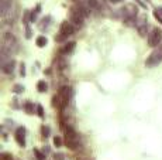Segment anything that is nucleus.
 I'll return each instance as SVG.
<instances>
[{
  "label": "nucleus",
  "mask_w": 162,
  "mask_h": 160,
  "mask_svg": "<svg viewBox=\"0 0 162 160\" xmlns=\"http://www.w3.org/2000/svg\"><path fill=\"white\" fill-rule=\"evenodd\" d=\"M75 46H76L75 41H70V43L65 44V46L61 48V54H69V52H72L74 51V48H75Z\"/></svg>",
  "instance_id": "obj_11"
},
{
  "label": "nucleus",
  "mask_w": 162,
  "mask_h": 160,
  "mask_svg": "<svg viewBox=\"0 0 162 160\" xmlns=\"http://www.w3.org/2000/svg\"><path fill=\"white\" fill-rule=\"evenodd\" d=\"M37 88H38V92H45V91L48 90V85H47L45 81H40V82L37 84Z\"/></svg>",
  "instance_id": "obj_15"
},
{
  "label": "nucleus",
  "mask_w": 162,
  "mask_h": 160,
  "mask_svg": "<svg viewBox=\"0 0 162 160\" xmlns=\"http://www.w3.org/2000/svg\"><path fill=\"white\" fill-rule=\"evenodd\" d=\"M24 109H25V112H27L28 115L34 114V105L31 104V102H25V104H24Z\"/></svg>",
  "instance_id": "obj_16"
},
{
  "label": "nucleus",
  "mask_w": 162,
  "mask_h": 160,
  "mask_svg": "<svg viewBox=\"0 0 162 160\" xmlns=\"http://www.w3.org/2000/svg\"><path fill=\"white\" fill-rule=\"evenodd\" d=\"M35 43H37V46L40 47V48H43V47H45L47 44H48V40H47V37H44V36H40V37H37Z\"/></svg>",
  "instance_id": "obj_13"
},
{
  "label": "nucleus",
  "mask_w": 162,
  "mask_h": 160,
  "mask_svg": "<svg viewBox=\"0 0 162 160\" xmlns=\"http://www.w3.org/2000/svg\"><path fill=\"white\" fill-rule=\"evenodd\" d=\"M2 50H6L10 56L14 54V52L19 51V43L16 40V37L13 34L6 33L3 36V43H2Z\"/></svg>",
  "instance_id": "obj_2"
},
{
  "label": "nucleus",
  "mask_w": 162,
  "mask_h": 160,
  "mask_svg": "<svg viewBox=\"0 0 162 160\" xmlns=\"http://www.w3.org/2000/svg\"><path fill=\"white\" fill-rule=\"evenodd\" d=\"M74 31H75L74 26L70 24V23H68V22H64L61 24V28H59V34L55 37V41L61 43V41L66 40L69 36H72V34H74Z\"/></svg>",
  "instance_id": "obj_3"
},
{
  "label": "nucleus",
  "mask_w": 162,
  "mask_h": 160,
  "mask_svg": "<svg viewBox=\"0 0 162 160\" xmlns=\"http://www.w3.org/2000/svg\"><path fill=\"white\" fill-rule=\"evenodd\" d=\"M37 115L40 118H44V109H43V106H41V105H37Z\"/></svg>",
  "instance_id": "obj_23"
},
{
  "label": "nucleus",
  "mask_w": 162,
  "mask_h": 160,
  "mask_svg": "<svg viewBox=\"0 0 162 160\" xmlns=\"http://www.w3.org/2000/svg\"><path fill=\"white\" fill-rule=\"evenodd\" d=\"M86 3H88V6L90 7L92 10H99L100 9V3H99L97 0H86Z\"/></svg>",
  "instance_id": "obj_12"
},
{
  "label": "nucleus",
  "mask_w": 162,
  "mask_h": 160,
  "mask_svg": "<svg viewBox=\"0 0 162 160\" xmlns=\"http://www.w3.org/2000/svg\"><path fill=\"white\" fill-rule=\"evenodd\" d=\"M155 10H156V12H158V13H159V14H161V16H162V7H156V9H155Z\"/></svg>",
  "instance_id": "obj_29"
},
{
  "label": "nucleus",
  "mask_w": 162,
  "mask_h": 160,
  "mask_svg": "<svg viewBox=\"0 0 162 160\" xmlns=\"http://www.w3.org/2000/svg\"><path fill=\"white\" fill-rule=\"evenodd\" d=\"M54 145H55L56 148H59V146L62 145V139L59 138V136H55V138H54Z\"/></svg>",
  "instance_id": "obj_22"
},
{
  "label": "nucleus",
  "mask_w": 162,
  "mask_h": 160,
  "mask_svg": "<svg viewBox=\"0 0 162 160\" xmlns=\"http://www.w3.org/2000/svg\"><path fill=\"white\" fill-rule=\"evenodd\" d=\"M109 2H110V3H120L121 0H109Z\"/></svg>",
  "instance_id": "obj_30"
},
{
  "label": "nucleus",
  "mask_w": 162,
  "mask_h": 160,
  "mask_svg": "<svg viewBox=\"0 0 162 160\" xmlns=\"http://www.w3.org/2000/svg\"><path fill=\"white\" fill-rule=\"evenodd\" d=\"M23 91H24V86H23V85H20V84L14 85V88H13V92H16V94H21Z\"/></svg>",
  "instance_id": "obj_19"
},
{
  "label": "nucleus",
  "mask_w": 162,
  "mask_h": 160,
  "mask_svg": "<svg viewBox=\"0 0 162 160\" xmlns=\"http://www.w3.org/2000/svg\"><path fill=\"white\" fill-rule=\"evenodd\" d=\"M9 12H11V0H0V14H2V17L4 19Z\"/></svg>",
  "instance_id": "obj_7"
},
{
  "label": "nucleus",
  "mask_w": 162,
  "mask_h": 160,
  "mask_svg": "<svg viewBox=\"0 0 162 160\" xmlns=\"http://www.w3.org/2000/svg\"><path fill=\"white\" fill-rule=\"evenodd\" d=\"M162 41V33L159 28H152L148 34V44L151 47H158V44Z\"/></svg>",
  "instance_id": "obj_5"
},
{
  "label": "nucleus",
  "mask_w": 162,
  "mask_h": 160,
  "mask_svg": "<svg viewBox=\"0 0 162 160\" xmlns=\"http://www.w3.org/2000/svg\"><path fill=\"white\" fill-rule=\"evenodd\" d=\"M40 12H41V4H37V7L31 12V22H34V20L37 19V16L40 14Z\"/></svg>",
  "instance_id": "obj_14"
},
{
  "label": "nucleus",
  "mask_w": 162,
  "mask_h": 160,
  "mask_svg": "<svg viewBox=\"0 0 162 160\" xmlns=\"http://www.w3.org/2000/svg\"><path fill=\"white\" fill-rule=\"evenodd\" d=\"M65 145L70 149V150H75L79 146V140H78V136H65Z\"/></svg>",
  "instance_id": "obj_9"
},
{
  "label": "nucleus",
  "mask_w": 162,
  "mask_h": 160,
  "mask_svg": "<svg viewBox=\"0 0 162 160\" xmlns=\"http://www.w3.org/2000/svg\"><path fill=\"white\" fill-rule=\"evenodd\" d=\"M25 37H27V38L31 37V30H30V27H28V26H25Z\"/></svg>",
  "instance_id": "obj_26"
},
{
  "label": "nucleus",
  "mask_w": 162,
  "mask_h": 160,
  "mask_svg": "<svg viewBox=\"0 0 162 160\" xmlns=\"http://www.w3.org/2000/svg\"><path fill=\"white\" fill-rule=\"evenodd\" d=\"M41 133H43L44 138H48L49 133H51V130H49L48 126H43V128H41Z\"/></svg>",
  "instance_id": "obj_20"
},
{
  "label": "nucleus",
  "mask_w": 162,
  "mask_h": 160,
  "mask_svg": "<svg viewBox=\"0 0 162 160\" xmlns=\"http://www.w3.org/2000/svg\"><path fill=\"white\" fill-rule=\"evenodd\" d=\"M16 142L21 148L25 146V129L24 128H17V130H16Z\"/></svg>",
  "instance_id": "obj_8"
},
{
  "label": "nucleus",
  "mask_w": 162,
  "mask_h": 160,
  "mask_svg": "<svg viewBox=\"0 0 162 160\" xmlns=\"http://www.w3.org/2000/svg\"><path fill=\"white\" fill-rule=\"evenodd\" d=\"M0 159L2 160H13V156L10 153H2L0 154Z\"/></svg>",
  "instance_id": "obj_21"
},
{
  "label": "nucleus",
  "mask_w": 162,
  "mask_h": 160,
  "mask_svg": "<svg viewBox=\"0 0 162 160\" xmlns=\"http://www.w3.org/2000/svg\"><path fill=\"white\" fill-rule=\"evenodd\" d=\"M161 62H162V50H161V47H158V48L154 50L150 54V57L145 61V65L147 67H156Z\"/></svg>",
  "instance_id": "obj_4"
},
{
  "label": "nucleus",
  "mask_w": 162,
  "mask_h": 160,
  "mask_svg": "<svg viewBox=\"0 0 162 160\" xmlns=\"http://www.w3.org/2000/svg\"><path fill=\"white\" fill-rule=\"evenodd\" d=\"M69 96H70V88L69 86H62L61 90H59L58 95H55L54 99H52L54 106H56L59 109H64L68 105V102H69Z\"/></svg>",
  "instance_id": "obj_1"
},
{
  "label": "nucleus",
  "mask_w": 162,
  "mask_h": 160,
  "mask_svg": "<svg viewBox=\"0 0 162 160\" xmlns=\"http://www.w3.org/2000/svg\"><path fill=\"white\" fill-rule=\"evenodd\" d=\"M20 74L21 75H25V70H24V65L21 64V70H20Z\"/></svg>",
  "instance_id": "obj_28"
},
{
  "label": "nucleus",
  "mask_w": 162,
  "mask_h": 160,
  "mask_svg": "<svg viewBox=\"0 0 162 160\" xmlns=\"http://www.w3.org/2000/svg\"><path fill=\"white\" fill-rule=\"evenodd\" d=\"M135 3H137V4H140V6L142 7V9H145V7H147V4H145V3H142L141 0H135Z\"/></svg>",
  "instance_id": "obj_27"
},
{
  "label": "nucleus",
  "mask_w": 162,
  "mask_h": 160,
  "mask_svg": "<svg viewBox=\"0 0 162 160\" xmlns=\"http://www.w3.org/2000/svg\"><path fill=\"white\" fill-rule=\"evenodd\" d=\"M135 27H137L138 33H140L141 37H145L147 36V28H148V20H147V16H141L140 19L137 20L135 23Z\"/></svg>",
  "instance_id": "obj_6"
},
{
  "label": "nucleus",
  "mask_w": 162,
  "mask_h": 160,
  "mask_svg": "<svg viewBox=\"0 0 162 160\" xmlns=\"http://www.w3.org/2000/svg\"><path fill=\"white\" fill-rule=\"evenodd\" d=\"M34 154L37 156V160H45V154H43L38 149H34Z\"/></svg>",
  "instance_id": "obj_18"
},
{
  "label": "nucleus",
  "mask_w": 162,
  "mask_h": 160,
  "mask_svg": "<svg viewBox=\"0 0 162 160\" xmlns=\"http://www.w3.org/2000/svg\"><path fill=\"white\" fill-rule=\"evenodd\" d=\"M49 22H51V17H49V16H47L45 19L41 20V24H40V28H41V30H44V28H45L49 24Z\"/></svg>",
  "instance_id": "obj_17"
},
{
  "label": "nucleus",
  "mask_w": 162,
  "mask_h": 160,
  "mask_svg": "<svg viewBox=\"0 0 162 160\" xmlns=\"http://www.w3.org/2000/svg\"><path fill=\"white\" fill-rule=\"evenodd\" d=\"M154 17H155V19H156V20H158V22H159V23H162V16H161V14H159V13H158V12H156V10H154Z\"/></svg>",
  "instance_id": "obj_24"
},
{
  "label": "nucleus",
  "mask_w": 162,
  "mask_h": 160,
  "mask_svg": "<svg viewBox=\"0 0 162 160\" xmlns=\"http://www.w3.org/2000/svg\"><path fill=\"white\" fill-rule=\"evenodd\" d=\"M54 159L55 160H65V156H64V153H55Z\"/></svg>",
  "instance_id": "obj_25"
},
{
  "label": "nucleus",
  "mask_w": 162,
  "mask_h": 160,
  "mask_svg": "<svg viewBox=\"0 0 162 160\" xmlns=\"http://www.w3.org/2000/svg\"><path fill=\"white\" fill-rule=\"evenodd\" d=\"M14 65H16L14 60H11V58H10L9 61L6 62V64H4V65H2V70H3V72H4V74H11L13 71H14Z\"/></svg>",
  "instance_id": "obj_10"
}]
</instances>
